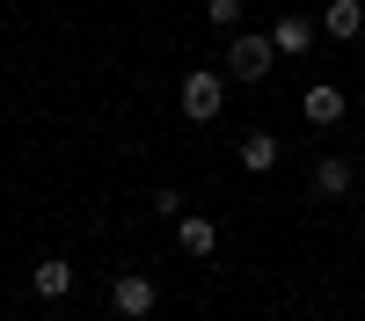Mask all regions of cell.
<instances>
[{
    "label": "cell",
    "mask_w": 365,
    "mask_h": 321,
    "mask_svg": "<svg viewBox=\"0 0 365 321\" xmlns=\"http://www.w3.org/2000/svg\"><path fill=\"white\" fill-rule=\"evenodd\" d=\"M270 44H278L285 58L314 51V15H278V22H270Z\"/></svg>",
    "instance_id": "10"
},
{
    "label": "cell",
    "mask_w": 365,
    "mask_h": 321,
    "mask_svg": "<svg viewBox=\"0 0 365 321\" xmlns=\"http://www.w3.org/2000/svg\"><path fill=\"white\" fill-rule=\"evenodd\" d=\"M307 190H314L322 204H336V197H351V190H358V168H351L344 154H322V161H314V175H307Z\"/></svg>",
    "instance_id": "5"
},
{
    "label": "cell",
    "mask_w": 365,
    "mask_h": 321,
    "mask_svg": "<svg viewBox=\"0 0 365 321\" xmlns=\"http://www.w3.org/2000/svg\"><path fill=\"white\" fill-rule=\"evenodd\" d=\"M175 248L205 263L212 248H220V226H212V219H197V212H182V219H175Z\"/></svg>",
    "instance_id": "9"
},
{
    "label": "cell",
    "mask_w": 365,
    "mask_h": 321,
    "mask_svg": "<svg viewBox=\"0 0 365 321\" xmlns=\"http://www.w3.org/2000/svg\"><path fill=\"white\" fill-rule=\"evenodd\" d=\"M175 102H182V117H190V125H220V117H227V66H197V73H182Z\"/></svg>",
    "instance_id": "1"
},
{
    "label": "cell",
    "mask_w": 365,
    "mask_h": 321,
    "mask_svg": "<svg viewBox=\"0 0 365 321\" xmlns=\"http://www.w3.org/2000/svg\"><path fill=\"white\" fill-rule=\"evenodd\" d=\"M154 307H161V285L146 278V270H117L110 278V314L117 321H146Z\"/></svg>",
    "instance_id": "3"
},
{
    "label": "cell",
    "mask_w": 365,
    "mask_h": 321,
    "mask_svg": "<svg viewBox=\"0 0 365 321\" xmlns=\"http://www.w3.org/2000/svg\"><path fill=\"white\" fill-rule=\"evenodd\" d=\"M322 37H336V44L365 37V0H322Z\"/></svg>",
    "instance_id": "7"
},
{
    "label": "cell",
    "mask_w": 365,
    "mask_h": 321,
    "mask_svg": "<svg viewBox=\"0 0 365 321\" xmlns=\"http://www.w3.org/2000/svg\"><path fill=\"white\" fill-rule=\"evenodd\" d=\"M205 22H212V29H227V37H234V29H241V0H205Z\"/></svg>",
    "instance_id": "11"
},
{
    "label": "cell",
    "mask_w": 365,
    "mask_h": 321,
    "mask_svg": "<svg viewBox=\"0 0 365 321\" xmlns=\"http://www.w3.org/2000/svg\"><path fill=\"white\" fill-rule=\"evenodd\" d=\"M344 110H351V95H344L336 80H314L307 95H299V117H307L314 132H329V125H344Z\"/></svg>",
    "instance_id": "4"
},
{
    "label": "cell",
    "mask_w": 365,
    "mask_h": 321,
    "mask_svg": "<svg viewBox=\"0 0 365 321\" xmlns=\"http://www.w3.org/2000/svg\"><path fill=\"white\" fill-rule=\"evenodd\" d=\"M154 212L161 219H182V190H154Z\"/></svg>",
    "instance_id": "12"
},
{
    "label": "cell",
    "mask_w": 365,
    "mask_h": 321,
    "mask_svg": "<svg viewBox=\"0 0 365 321\" xmlns=\"http://www.w3.org/2000/svg\"><path fill=\"white\" fill-rule=\"evenodd\" d=\"M278 44H270V29H234L227 37V80H270V66H278Z\"/></svg>",
    "instance_id": "2"
},
{
    "label": "cell",
    "mask_w": 365,
    "mask_h": 321,
    "mask_svg": "<svg viewBox=\"0 0 365 321\" xmlns=\"http://www.w3.org/2000/svg\"><path fill=\"white\" fill-rule=\"evenodd\" d=\"M285 161V146H278V132H241V168H249V175H270V168H278Z\"/></svg>",
    "instance_id": "8"
},
{
    "label": "cell",
    "mask_w": 365,
    "mask_h": 321,
    "mask_svg": "<svg viewBox=\"0 0 365 321\" xmlns=\"http://www.w3.org/2000/svg\"><path fill=\"white\" fill-rule=\"evenodd\" d=\"M29 292H37V300H66L73 292V263L66 256H37L29 263Z\"/></svg>",
    "instance_id": "6"
}]
</instances>
